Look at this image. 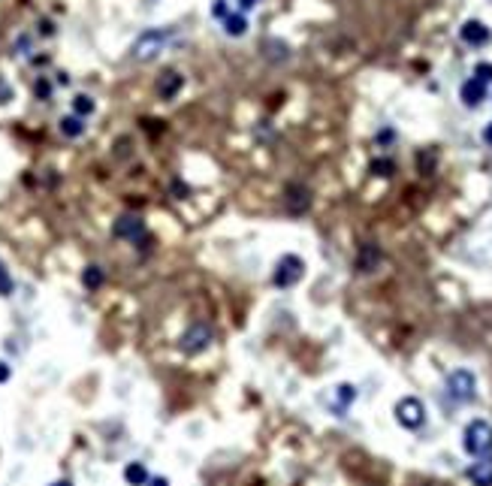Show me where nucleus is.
<instances>
[{
    "label": "nucleus",
    "mask_w": 492,
    "mask_h": 486,
    "mask_svg": "<svg viewBox=\"0 0 492 486\" xmlns=\"http://www.w3.org/2000/svg\"><path fill=\"white\" fill-rule=\"evenodd\" d=\"M462 447L474 459L492 456V423H489V420H471V423L465 426Z\"/></svg>",
    "instance_id": "f257e3e1"
},
{
    "label": "nucleus",
    "mask_w": 492,
    "mask_h": 486,
    "mask_svg": "<svg viewBox=\"0 0 492 486\" xmlns=\"http://www.w3.org/2000/svg\"><path fill=\"white\" fill-rule=\"evenodd\" d=\"M166 43H170V30L166 28H148L145 34H139L136 43H133V57L148 64V61H154V57L163 52Z\"/></svg>",
    "instance_id": "f03ea898"
},
{
    "label": "nucleus",
    "mask_w": 492,
    "mask_h": 486,
    "mask_svg": "<svg viewBox=\"0 0 492 486\" xmlns=\"http://www.w3.org/2000/svg\"><path fill=\"white\" fill-rule=\"evenodd\" d=\"M447 396L453 402H459V405H465V402H471L474 396H477V377H474L468 368H456V372L447 375Z\"/></svg>",
    "instance_id": "7ed1b4c3"
},
{
    "label": "nucleus",
    "mask_w": 492,
    "mask_h": 486,
    "mask_svg": "<svg viewBox=\"0 0 492 486\" xmlns=\"http://www.w3.org/2000/svg\"><path fill=\"white\" fill-rule=\"evenodd\" d=\"M215 342V329L206 324V320H199V324H194L190 329H185V335H181V342H179V348L185 351V353H203L208 351V344Z\"/></svg>",
    "instance_id": "20e7f679"
},
{
    "label": "nucleus",
    "mask_w": 492,
    "mask_h": 486,
    "mask_svg": "<svg viewBox=\"0 0 492 486\" xmlns=\"http://www.w3.org/2000/svg\"><path fill=\"white\" fill-rule=\"evenodd\" d=\"M302 275H305L302 257H296V254H284V257L275 263L272 281H275V287H293V284H299V278Z\"/></svg>",
    "instance_id": "39448f33"
},
{
    "label": "nucleus",
    "mask_w": 492,
    "mask_h": 486,
    "mask_svg": "<svg viewBox=\"0 0 492 486\" xmlns=\"http://www.w3.org/2000/svg\"><path fill=\"white\" fill-rule=\"evenodd\" d=\"M396 420L402 429H420L423 420H426V408H423L420 399L405 396V399H399V405H396Z\"/></svg>",
    "instance_id": "423d86ee"
},
{
    "label": "nucleus",
    "mask_w": 492,
    "mask_h": 486,
    "mask_svg": "<svg viewBox=\"0 0 492 486\" xmlns=\"http://www.w3.org/2000/svg\"><path fill=\"white\" fill-rule=\"evenodd\" d=\"M115 239H127V242H139V239H145V221L139 215H121L115 221L112 227Z\"/></svg>",
    "instance_id": "0eeeda50"
},
{
    "label": "nucleus",
    "mask_w": 492,
    "mask_h": 486,
    "mask_svg": "<svg viewBox=\"0 0 492 486\" xmlns=\"http://www.w3.org/2000/svg\"><path fill=\"white\" fill-rule=\"evenodd\" d=\"M284 205L290 215H305L308 205H311V191L305 185H290L284 194Z\"/></svg>",
    "instance_id": "6e6552de"
},
{
    "label": "nucleus",
    "mask_w": 492,
    "mask_h": 486,
    "mask_svg": "<svg viewBox=\"0 0 492 486\" xmlns=\"http://www.w3.org/2000/svg\"><path fill=\"white\" fill-rule=\"evenodd\" d=\"M381 260H383V251H381V245H374V242H365L360 245V254H356V272H363V275H369V272H374L381 266Z\"/></svg>",
    "instance_id": "1a4fd4ad"
},
{
    "label": "nucleus",
    "mask_w": 492,
    "mask_h": 486,
    "mask_svg": "<svg viewBox=\"0 0 492 486\" xmlns=\"http://www.w3.org/2000/svg\"><path fill=\"white\" fill-rule=\"evenodd\" d=\"M459 37H462V43H468V46H486L489 43V28L483 21H477V19H468L459 28Z\"/></svg>",
    "instance_id": "9d476101"
},
{
    "label": "nucleus",
    "mask_w": 492,
    "mask_h": 486,
    "mask_svg": "<svg viewBox=\"0 0 492 486\" xmlns=\"http://www.w3.org/2000/svg\"><path fill=\"white\" fill-rule=\"evenodd\" d=\"M459 94H462V103L468 106V109H474V106H480L483 100H486V85L477 79H468V82H462Z\"/></svg>",
    "instance_id": "9b49d317"
},
{
    "label": "nucleus",
    "mask_w": 492,
    "mask_h": 486,
    "mask_svg": "<svg viewBox=\"0 0 492 486\" xmlns=\"http://www.w3.org/2000/svg\"><path fill=\"white\" fill-rule=\"evenodd\" d=\"M468 480L474 486H492V456H483L468 468Z\"/></svg>",
    "instance_id": "f8f14e48"
},
{
    "label": "nucleus",
    "mask_w": 492,
    "mask_h": 486,
    "mask_svg": "<svg viewBox=\"0 0 492 486\" xmlns=\"http://www.w3.org/2000/svg\"><path fill=\"white\" fill-rule=\"evenodd\" d=\"M181 85H185V76H179L175 70H170V73H163V76L157 79V94H161L163 100H172V97L179 94Z\"/></svg>",
    "instance_id": "ddd939ff"
},
{
    "label": "nucleus",
    "mask_w": 492,
    "mask_h": 486,
    "mask_svg": "<svg viewBox=\"0 0 492 486\" xmlns=\"http://www.w3.org/2000/svg\"><path fill=\"white\" fill-rule=\"evenodd\" d=\"M124 480H127L130 486H145L148 480H152L145 462H127V468H124Z\"/></svg>",
    "instance_id": "4468645a"
},
{
    "label": "nucleus",
    "mask_w": 492,
    "mask_h": 486,
    "mask_svg": "<svg viewBox=\"0 0 492 486\" xmlns=\"http://www.w3.org/2000/svg\"><path fill=\"white\" fill-rule=\"evenodd\" d=\"M263 48H266V57H269L272 64L290 61V48H287V43H281V39H266Z\"/></svg>",
    "instance_id": "2eb2a0df"
},
{
    "label": "nucleus",
    "mask_w": 492,
    "mask_h": 486,
    "mask_svg": "<svg viewBox=\"0 0 492 486\" xmlns=\"http://www.w3.org/2000/svg\"><path fill=\"white\" fill-rule=\"evenodd\" d=\"M61 133L66 139H79L82 133H85V118H79V115H66V118H61Z\"/></svg>",
    "instance_id": "dca6fc26"
},
{
    "label": "nucleus",
    "mask_w": 492,
    "mask_h": 486,
    "mask_svg": "<svg viewBox=\"0 0 492 486\" xmlns=\"http://www.w3.org/2000/svg\"><path fill=\"white\" fill-rule=\"evenodd\" d=\"M106 281V272L100 269V266H88L85 272H82V284L88 287V290H97V287H103Z\"/></svg>",
    "instance_id": "f3484780"
},
{
    "label": "nucleus",
    "mask_w": 492,
    "mask_h": 486,
    "mask_svg": "<svg viewBox=\"0 0 492 486\" xmlns=\"http://www.w3.org/2000/svg\"><path fill=\"white\" fill-rule=\"evenodd\" d=\"M224 24H227V28H224V30H227V37H242L248 30V19H245V15H239V12L236 15H227Z\"/></svg>",
    "instance_id": "a211bd4d"
},
{
    "label": "nucleus",
    "mask_w": 492,
    "mask_h": 486,
    "mask_svg": "<svg viewBox=\"0 0 492 486\" xmlns=\"http://www.w3.org/2000/svg\"><path fill=\"white\" fill-rule=\"evenodd\" d=\"M94 109H97V106H94V100H91L88 94H79L76 100H73V115H79V118H88Z\"/></svg>",
    "instance_id": "6ab92c4d"
},
{
    "label": "nucleus",
    "mask_w": 492,
    "mask_h": 486,
    "mask_svg": "<svg viewBox=\"0 0 492 486\" xmlns=\"http://www.w3.org/2000/svg\"><path fill=\"white\" fill-rule=\"evenodd\" d=\"M372 176H381V178H390L396 172V163L393 160H387V158H378V160H372Z\"/></svg>",
    "instance_id": "aec40b11"
},
{
    "label": "nucleus",
    "mask_w": 492,
    "mask_h": 486,
    "mask_svg": "<svg viewBox=\"0 0 492 486\" xmlns=\"http://www.w3.org/2000/svg\"><path fill=\"white\" fill-rule=\"evenodd\" d=\"M336 399H338V411H345L350 402L356 399V390L350 384H341V386H336Z\"/></svg>",
    "instance_id": "412c9836"
},
{
    "label": "nucleus",
    "mask_w": 492,
    "mask_h": 486,
    "mask_svg": "<svg viewBox=\"0 0 492 486\" xmlns=\"http://www.w3.org/2000/svg\"><path fill=\"white\" fill-rule=\"evenodd\" d=\"M12 275L6 272V266H3V260H0V296H12Z\"/></svg>",
    "instance_id": "4be33fe9"
},
{
    "label": "nucleus",
    "mask_w": 492,
    "mask_h": 486,
    "mask_svg": "<svg viewBox=\"0 0 492 486\" xmlns=\"http://www.w3.org/2000/svg\"><path fill=\"white\" fill-rule=\"evenodd\" d=\"M474 79H477V82H483V85H486V82H492V64L480 61L477 67H474Z\"/></svg>",
    "instance_id": "5701e85b"
},
{
    "label": "nucleus",
    "mask_w": 492,
    "mask_h": 486,
    "mask_svg": "<svg viewBox=\"0 0 492 486\" xmlns=\"http://www.w3.org/2000/svg\"><path fill=\"white\" fill-rule=\"evenodd\" d=\"M10 375H12L10 362H3V359H0V384H6V381H10Z\"/></svg>",
    "instance_id": "b1692460"
},
{
    "label": "nucleus",
    "mask_w": 492,
    "mask_h": 486,
    "mask_svg": "<svg viewBox=\"0 0 492 486\" xmlns=\"http://www.w3.org/2000/svg\"><path fill=\"white\" fill-rule=\"evenodd\" d=\"M48 91H52V88H48V82H46V79H39V82H37V97H43V100H46Z\"/></svg>",
    "instance_id": "393cba45"
},
{
    "label": "nucleus",
    "mask_w": 492,
    "mask_h": 486,
    "mask_svg": "<svg viewBox=\"0 0 492 486\" xmlns=\"http://www.w3.org/2000/svg\"><path fill=\"white\" fill-rule=\"evenodd\" d=\"M215 15H218V19L227 15V0H218V3H215Z\"/></svg>",
    "instance_id": "a878e982"
},
{
    "label": "nucleus",
    "mask_w": 492,
    "mask_h": 486,
    "mask_svg": "<svg viewBox=\"0 0 492 486\" xmlns=\"http://www.w3.org/2000/svg\"><path fill=\"white\" fill-rule=\"evenodd\" d=\"M483 142L492 145V124H486V130H483Z\"/></svg>",
    "instance_id": "bb28decb"
},
{
    "label": "nucleus",
    "mask_w": 492,
    "mask_h": 486,
    "mask_svg": "<svg viewBox=\"0 0 492 486\" xmlns=\"http://www.w3.org/2000/svg\"><path fill=\"white\" fill-rule=\"evenodd\" d=\"M152 486H170V480H166V477H154V480H148Z\"/></svg>",
    "instance_id": "cd10ccee"
},
{
    "label": "nucleus",
    "mask_w": 492,
    "mask_h": 486,
    "mask_svg": "<svg viewBox=\"0 0 492 486\" xmlns=\"http://www.w3.org/2000/svg\"><path fill=\"white\" fill-rule=\"evenodd\" d=\"M378 139H381V142H390V139H393V130H383V133H381Z\"/></svg>",
    "instance_id": "c85d7f7f"
},
{
    "label": "nucleus",
    "mask_w": 492,
    "mask_h": 486,
    "mask_svg": "<svg viewBox=\"0 0 492 486\" xmlns=\"http://www.w3.org/2000/svg\"><path fill=\"white\" fill-rule=\"evenodd\" d=\"M251 6H257V0H242V10H251Z\"/></svg>",
    "instance_id": "c756f323"
},
{
    "label": "nucleus",
    "mask_w": 492,
    "mask_h": 486,
    "mask_svg": "<svg viewBox=\"0 0 492 486\" xmlns=\"http://www.w3.org/2000/svg\"><path fill=\"white\" fill-rule=\"evenodd\" d=\"M55 486H73L70 480H61V483H55Z\"/></svg>",
    "instance_id": "7c9ffc66"
}]
</instances>
